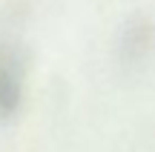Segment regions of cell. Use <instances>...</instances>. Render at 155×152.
I'll use <instances>...</instances> for the list:
<instances>
[{
  "instance_id": "cell-1",
  "label": "cell",
  "mask_w": 155,
  "mask_h": 152,
  "mask_svg": "<svg viewBox=\"0 0 155 152\" xmlns=\"http://www.w3.org/2000/svg\"><path fill=\"white\" fill-rule=\"evenodd\" d=\"M9 95V80H6V75H3V69H0V103H3V98Z\"/></svg>"
}]
</instances>
